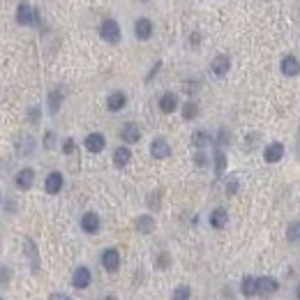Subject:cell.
<instances>
[{
  "mask_svg": "<svg viewBox=\"0 0 300 300\" xmlns=\"http://www.w3.org/2000/svg\"><path fill=\"white\" fill-rule=\"evenodd\" d=\"M100 37L104 42H109V44H118V42H120V25H118V21L106 19L104 23L100 25Z\"/></svg>",
  "mask_w": 300,
  "mask_h": 300,
  "instance_id": "6da1fadb",
  "label": "cell"
},
{
  "mask_svg": "<svg viewBox=\"0 0 300 300\" xmlns=\"http://www.w3.org/2000/svg\"><path fill=\"white\" fill-rule=\"evenodd\" d=\"M16 21H19L21 25H33L37 21L35 7H30L28 3H21V5L16 7Z\"/></svg>",
  "mask_w": 300,
  "mask_h": 300,
  "instance_id": "7a4b0ae2",
  "label": "cell"
},
{
  "mask_svg": "<svg viewBox=\"0 0 300 300\" xmlns=\"http://www.w3.org/2000/svg\"><path fill=\"white\" fill-rule=\"evenodd\" d=\"M83 143H85V150H88V153H102L104 145H106V139H104V134H100V132H93V134L85 136Z\"/></svg>",
  "mask_w": 300,
  "mask_h": 300,
  "instance_id": "3957f363",
  "label": "cell"
},
{
  "mask_svg": "<svg viewBox=\"0 0 300 300\" xmlns=\"http://www.w3.org/2000/svg\"><path fill=\"white\" fill-rule=\"evenodd\" d=\"M90 282H93V275H90V270L85 268V265H81V268L74 270V275H72V284H74L76 289H88Z\"/></svg>",
  "mask_w": 300,
  "mask_h": 300,
  "instance_id": "277c9868",
  "label": "cell"
},
{
  "mask_svg": "<svg viewBox=\"0 0 300 300\" xmlns=\"http://www.w3.org/2000/svg\"><path fill=\"white\" fill-rule=\"evenodd\" d=\"M263 157H265V162H268V164H275V162H280L282 157H284V145L277 143V141H273L270 145H265Z\"/></svg>",
  "mask_w": 300,
  "mask_h": 300,
  "instance_id": "5b68a950",
  "label": "cell"
},
{
  "mask_svg": "<svg viewBox=\"0 0 300 300\" xmlns=\"http://www.w3.org/2000/svg\"><path fill=\"white\" fill-rule=\"evenodd\" d=\"M277 289H280V284H277L275 277H259L256 280V293L259 295H270L275 293Z\"/></svg>",
  "mask_w": 300,
  "mask_h": 300,
  "instance_id": "8992f818",
  "label": "cell"
},
{
  "mask_svg": "<svg viewBox=\"0 0 300 300\" xmlns=\"http://www.w3.org/2000/svg\"><path fill=\"white\" fill-rule=\"evenodd\" d=\"M150 155L155 157V160H166L171 155V145L164 139H155L150 143Z\"/></svg>",
  "mask_w": 300,
  "mask_h": 300,
  "instance_id": "52a82bcc",
  "label": "cell"
},
{
  "mask_svg": "<svg viewBox=\"0 0 300 300\" xmlns=\"http://www.w3.org/2000/svg\"><path fill=\"white\" fill-rule=\"evenodd\" d=\"M102 265H104L109 273H115L120 265V254L118 250H113V247H109V250H104V254H102Z\"/></svg>",
  "mask_w": 300,
  "mask_h": 300,
  "instance_id": "ba28073f",
  "label": "cell"
},
{
  "mask_svg": "<svg viewBox=\"0 0 300 300\" xmlns=\"http://www.w3.org/2000/svg\"><path fill=\"white\" fill-rule=\"evenodd\" d=\"M44 190L49 192V194H58V192L63 190V173L51 171V173L46 175V180H44Z\"/></svg>",
  "mask_w": 300,
  "mask_h": 300,
  "instance_id": "9c48e42d",
  "label": "cell"
},
{
  "mask_svg": "<svg viewBox=\"0 0 300 300\" xmlns=\"http://www.w3.org/2000/svg\"><path fill=\"white\" fill-rule=\"evenodd\" d=\"M33 183H35V171L33 169H21L19 173H16V187H19V190H30Z\"/></svg>",
  "mask_w": 300,
  "mask_h": 300,
  "instance_id": "30bf717a",
  "label": "cell"
},
{
  "mask_svg": "<svg viewBox=\"0 0 300 300\" xmlns=\"http://www.w3.org/2000/svg\"><path fill=\"white\" fill-rule=\"evenodd\" d=\"M229 67H231L229 55H217V58H213V63H210V70H213L215 76H224L226 72H229Z\"/></svg>",
  "mask_w": 300,
  "mask_h": 300,
  "instance_id": "8fae6325",
  "label": "cell"
},
{
  "mask_svg": "<svg viewBox=\"0 0 300 300\" xmlns=\"http://www.w3.org/2000/svg\"><path fill=\"white\" fill-rule=\"evenodd\" d=\"M120 136H123V141H127V143H139L141 130L136 127V123H127V125L120 130Z\"/></svg>",
  "mask_w": 300,
  "mask_h": 300,
  "instance_id": "7c38bea8",
  "label": "cell"
},
{
  "mask_svg": "<svg viewBox=\"0 0 300 300\" xmlns=\"http://www.w3.org/2000/svg\"><path fill=\"white\" fill-rule=\"evenodd\" d=\"M81 229H83L85 233H95V231L100 229V215H97V213H85V215L81 217Z\"/></svg>",
  "mask_w": 300,
  "mask_h": 300,
  "instance_id": "4fadbf2b",
  "label": "cell"
},
{
  "mask_svg": "<svg viewBox=\"0 0 300 300\" xmlns=\"http://www.w3.org/2000/svg\"><path fill=\"white\" fill-rule=\"evenodd\" d=\"M134 35H136V40H148V37L153 35V23H150V19H136Z\"/></svg>",
  "mask_w": 300,
  "mask_h": 300,
  "instance_id": "5bb4252c",
  "label": "cell"
},
{
  "mask_svg": "<svg viewBox=\"0 0 300 300\" xmlns=\"http://www.w3.org/2000/svg\"><path fill=\"white\" fill-rule=\"evenodd\" d=\"M300 72V63H298V58L295 55H284L282 58V74H286V76H295Z\"/></svg>",
  "mask_w": 300,
  "mask_h": 300,
  "instance_id": "9a60e30c",
  "label": "cell"
},
{
  "mask_svg": "<svg viewBox=\"0 0 300 300\" xmlns=\"http://www.w3.org/2000/svg\"><path fill=\"white\" fill-rule=\"evenodd\" d=\"M160 109H162V113H173V111L178 109V97H175V93H164V95L160 97Z\"/></svg>",
  "mask_w": 300,
  "mask_h": 300,
  "instance_id": "2e32d148",
  "label": "cell"
},
{
  "mask_svg": "<svg viewBox=\"0 0 300 300\" xmlns=\"http://www.w3.org/2000/svg\"><path fill=\"white\" fill-rule=\"evenodd\" d=\"M127 104V95L125 93H111L109 100H106V106H109V111H120V109H125Z\"/></svg>",
  "mask_w": 300,
  "mask_h": 300,
  "instance_id": "e0dca14e",
  "label": "cell"
},
{
  "mask_svg": "<svg viewBox=\"0 0 300 300\" xmlns=\"http://www.w3.org/2000/svg\"><path fill=\"white\" fill-rule=\"evenodd\" d=\"M226 222H229V215H226L224 208H215L210 213V224L215 226V229H224Z\"/></svg>",
  "mask_w": 300,
  "mask_h": 300,
  "instance_id": "ac0fdd59",
  "label": "cell"
},
{
  "mask_svg": "<svg viewBox=\"0 0 300 300\" xmlns=\"http://www.w3.org/2000/svg\"><path fill=\"white\" fill-rule=\"evenodd\" d=\"M33 148H35L33 136H30V134L19 136V141H16V153H19V155H30V153H33Z\"/></svg>",
  "mask_w": 300,
  "mask_h": 300,
  "instance_id": "d6986e66",
  "label": "cell"
},
{
  "mask_svg": "<svg viewBox=\"0 0 300 300\" xmlns=\"http://www.w3.org/2000/svg\"><path fill=\"white\" fill-rule=\"evenodd\" d=\"M23 252L30 256V259H33V270L37 273V270H40V256H37V247H35V243H33L30 238H25V240H23Z\"/></svg>",
  "mask_w": 300,
  "mask_h": 300,
  "instance_id": "ffe728a7",
  "label": "cell"
},
{
  "mask_svg": "<svg viewBox=\"0 0 300 300\" xmlns=\"http://www.w3.org/2000/svg\"><path fill=\"white\" fill-rule=\"evenodd\" d=\"M153 229H155V220L150 215H141L139 220H136V231H139V233L148 235V233H153Z\"/></svg>",
  "mask_w": 300,
  "mask_h": 300,
  "instance_id": "44dd1931",
  "label": "cell"
},
{
  "mask_svg": "<svg viewBox=\"0 0 300 300\" xmlns=\"http://www.w3.org/2000/svg\"><path fill=\"white\" fill-rule=\"evenodd\" d=\"M130 160H132L130 148L120 145V148H115V150H113V164H115V166H125Z\"/></svg>",
  "mask_w": 300,
  "mask_h": 300,
  "instance_id": "7402d4cb",
  "label": "cell"
},
{
  "mask_svg": "<svg viewBox=\"0 0 300 300\" xmlns=\"http://www.w3.org/2000/svg\"><path fill=\"white\" fill-rule=\"evenodd\" d=\"M210 141H213V136H210L208 132H203V130H199V132H194V134H192V143H194L196 148H205Z\"/></svg>",
  "mask_w": 300,
  "mask_h": 300,
  "instance_id": "603a6c76",
  "label": "cell"
},
{
  "mask_svg": "<svg viewBox=\"0 0 300 300\" xmlns=\"http://www.w3.org/2000/svg\"><path fill=\"white\" fill-rule=\"evenodd\" d=\"M60 102H63V90H51V95H49V113H58Z\"/></svg>",
  "mask_w": 300,
  "mask_h": 300,
  "instance_id": "cb8c5ba5",
  "label": "cell"
},
{
  "mask_svg": "<svg viewBox=\"0 0 300 300\" xmlns=\"http://www.w3.org/2000/svg\"><path fill=\"white\" fill-rule=\"evenodd\" d=\"M240 291H243L245 295H254L256 293V280L254 277H245L243 284H240Z\"/></svg>",
  "mask_w": 300,
  "mask_h": 300,
  "instance_id": "d4e9b609",
  "label": "cell"
},
{
  "mask_svg": "<svg viewBox=\"0 0 300 300\" xmlns=\"http://www.w3.org/2000/svg\"><path fill=\"white\" fill-rule=\"evenodd\" d=\"M286 238H289V243H298L300 240V222H291L289 229H286Z\"/></svg>",
  "mask_w": 300,
  "mask_h": 300,
  "instance_id": "484cf974",
  "label": "cell"
},
{
  "mask_svg": "<svg viewBox=\"0 0 300 300\" xmlns=\"http://www.w3.org/2000/svg\"><path fill=\"white\" fill-rule=\"evenodd\" d=\"M190 298H192V291H190V286L180 284L178 289L173 291V298H171V300H190Z\"/></svg>",
  "mask_w": 300,
  "mask_h": 300,
  "instance_id": "4316f807",
  "label": "cell"
},
{
  "mask_svg": "<svg viewBox=\"0 0 300 300\" xmlns=\"http://www.w3.org/2000/svg\"><path fill=\"white\" fill-rule=\"evenodd\" d=\"M196 113H199V106H196V102H187V104L183 106V118H185V120H192Z\"/></svg>",
  "mask_w": 300,
  "mask_h": 300,
  "instance_id": "83f0119b",
  "label": "cell"
},
{
  "mask_svg": "<svg viewBox=\"0 0 300 300\" xmlns=\"http://www.w3.org/2000/svg\"><path fill=\"white\" fill-rule=\"evenodd\" d=\"M224 169H226V157H224V153H220V150H217V153H215V173L222 175V173H224Z\"/></svg>",
  "mask_w": 300,
  "mask_h": 300,
  "instance_id": "f1b7e54d",
  "label": "cell"
},
{
  "mask_svg": "<svg viewBox=\"0 0 300 300\" xmlns=\"http://www.w3.org/2000/svg\"><path fill=\"white\" fill-rule=\"evenodd\" d=\"M53 145H55V134H53V132H46V134H44V148L51 150Z\"/></svg>",
  "mask_w": 300,
  "mask_h": 300,
  "instance_id": "f546056e",
  "label": "cell"
},
{
  "mask_svg": "<svg viewBox=\"0 0 300 300\" xmlns=\"http://www.w3.org/2000/svg\"><path fill=\"white\" fill-rule=\"evenodd\" d=\"M28 115H30V123H33V125H37V123H40V109H37V106H33Z\"/></svg>",
  "mask_w": 300,
  "mask_h": 300,
  "instance_id": "4dcf8cb0",
  "label": "cell"
},
{
  "mask_svg": "<svg viewBox=\"0 0 300 300\" xmlns=\"http://www.w3.org/2000/svg\"><path fill=\"white\" fill-rule=\"evenodd\" d=\"M63 150H65V155L74 153V141H72V139H67V141H65V145H63Z\"/></svg>",
  "mask_w": 300,
  "mask_h": 300,
  "instance_id": "1f68e13d",
  "label": "cell"
},
{
  "mask_svg": "<svg viewBox=\"0 0 300 300\" xmlns=\"http://www.w3.org/2000/svg\"><path fill=\"white\" fill-rule=\"evenodd\" d=\"M49 300H72V298L70 295H65V293H51Z\"/></svg>",
  "mask_w": 300,
  "mask_h": 300,
  "instance_id": "d6a6232c",
  "label": "cell"
},
{
  "mask_svg": "<svg viewBox=\"0 0 300 300\" xmlns=\"http://www.w3.org/2000/svg\"><path fill=\"white\" fill-rule=\"evenodd\" d=\"M194 162H196V164H199V166H203V164H205V155H203V153H196Z\"/></svg>",
  "mask_w": 300,
  "mask_h": 300,
  "instance_id": "836d02e7",
  "label": "cell"
},
{
  "mask_svg": "<svg viewBox=\"0 0 300 300\" xmlns=\"http://www.w3.org/2000/svg\"><path fill=\"white\" fill-rule=\"evenodd\" d=\"M235 190H238V183H229V185H226V192H229V194H233Z\"/></svg>",
  "mask_w": 300,
  "mask_h": 300,
  "instance_id": "e575fe53",
  "label": "cell"
},
{
  "mask_svg": "<svg viewBox=\"0 0 300 300\" xmlns=\"http://www.w3.org/2000/svg\"><path fill=\"white\" fill-rule=\"evenodd\" d=\"M295 298L300 300V284H298V289H295Z\"/></svg>",
  "mask_w": 300,
  "mask_h": 300,
  "instance_id": "d590c367",
  "label": "cell"
},
{
  "mask_svg": "<svg viewBox=\"0 0 300 300\" xmlns=\"http://www.w3.org/2000/svg\"><path fill=\"white\" fill-rule=\"evenodd\" d=\"M298 160H300V139H298Z\"/></svg>",
  "mask_w": 300,
  "mask_h": 300,
  "instance_id": "8d00e7d4",
  "label": "cell"
},
{
  "mask_svg": "<svg viewBox=\"0 0 300 300\" xmlns=\"http://www.w3.org/2000/svg\"><path fill=\"white\" fill-rule=\"evenodd\" d=\"M0 300H3V298H0Z\"/></svg>",
  "mask_w": 300,
  "mask_h": 300,
  "instance_id": "74e56055",
  "label": "cell"
}]
</instances>
